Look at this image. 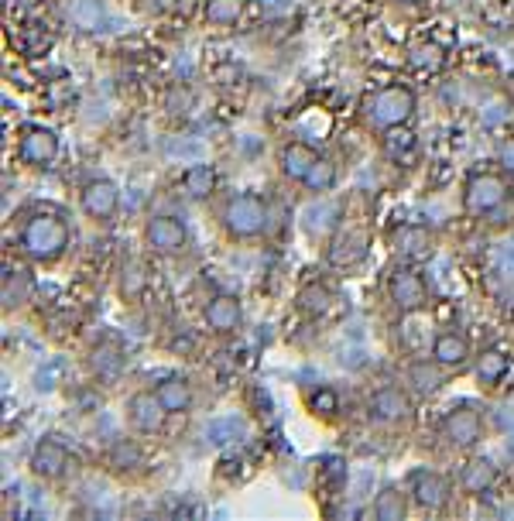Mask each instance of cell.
<instances>
[{"label":"cell","mask_w":514,"mask_h":521,"mask_svg":"<svg viewBox=\"0 0 514 521\" xmlns=\"http://www.w3.org/2000/svg\"><path fill=\"white\" fill-rule=\"evenodd\" d=\"M72 244V227L69 216L59 210H31L21 216L18 227V251L21 258H28L38 268H48V264L62 261V254L69 251Z\"/></svg>","instance_id":"1"},{"label":"cell","mask_w":514,"mask_h":521,"mask_svg":"<svg viewBox=\"0 0 514 521\" xmlns=\"http://www.w3.org/2000/svg\"><path fill=\"white\" fill-rule=\"evenodd\" d=\"M508 203H514V186L508 172H501V168H473V172H467L460 189L463 216L494 220V216L508 210Z\"/></svg>","instance_id":"2"},{"label":"cell","mask_w":514,"mask_h":521,"mask_svg":"<svg viewBox=\"0 0 514 521\" xmlns=\"http://www.w3.org/2000/svg\"><path fill=\"white\" fill-rule=\"evenodd\" d=\"M415 110H419V96L408 83H388L360 100V120L377 134L398 124H412Z\"/></svg>","instance_id":"3"},{"label":"cell","mask_w":514,"mask_h":521,"mask_svg":"<svg viewBox=\"0 0 514 521\" xmlns=\"http://www.w3.org/2000/svg\"><path fill=\"white\" fill-rule=\"evenodd\" d=\"M487 436V412L477 402L449 405L436 422V439L449 453H470L484 443Z\"/></svg>","instance_id":"4"},{"label":"cell","mask_w":514,"mask_h":521,"mask_svg":"<svg viewBox=\"0 0 514 521\" xmlns=\"http://www.w3.org/2000/svg\"><path fill=\"white\" fill-rule=\"evenodd\" d=\"M220 227L230 240H257L271 230V203L261 192H234L220 206Z\"/></svg>","instance_id":"5"},{"label":"cell","mask_w":514,"mask_h":521,"mask_svg":"<svg viewBox=\"0 0 514 521\" xmlns=\"http://www.w3.org/2000/svg\"><path fill=\"white\" fill-rule=\"evenodd\" d=\"M384 295H388L391 309H395L398 316L425 312L432 302V288L425 282V275L408 261H398L395 268L388 271V278H384Z\"/></svg>","instance_id":"6"},{"label":"cell","mask_w":514,"mask_h":521,"mask_svg":"<svg viewBox=\"0 0 514 521\" xmlns=\"http://www.w3.org/2000/svg\"><path fill=\"white\" fill-rule=\"evenodd\" d=\"M364 412L374 429H405L415 419V402L405 384H381L371 391Z\"/></svg>","instance_id":"7"},{"label":"cell","mask_w":514,"mask_h":521,"mask_svg":"<svg viewBox=\"0 0 514 521\" xmlns=\"http://www.w3.org/2000/svg\"><path fill=\"white\" fill-rule=\"evenodd\" d=\"M405 491H408V498H412L415 511H425V515H443L449 504H453L456 484L446 474H439V470L419 467L405 477Z\"/></svg>","instance_id":"8"},{"label":"cell","mask_w":514,"mask_h":521,"mask_svg":"<svg viewBox=\"0 0 514 521\" xmlns=\"http://www.w3.org/2000/svg\"><path fill=\"white\" fill-rule=\"evenodd\" d=\"M384 240H388V251L395 254L398 261H408V264L432 258V254H436V247H439L436 227H429V223H419V220L395 223Z\"/></svg>","instance_id":"9"},{"label":"cell","mask_w":514,"mask_h":521,"mask_svg":"<svg viewBox=\"0 0 514 521\" xmlns=\"http://www.w3.org/2000/svg\"><path fill=\"white\" fill-rule=\"evenodd\" d=\"M79 213L90 223H100V227H110L120 213V186L107 175H93L79 186Z\"/></svg>","instance_id":"10"},{"label":"cell","mask_w":514,"mask_h":521,"mask_svg":"<svg viewBox=\"0 0 514 521\" xmlns=\"http://www.w3.org/2000/svg\"><path fill=\"white\" fill-rule=\"evenodd\" d=\"M144 247L158 258H179L189 247V227L175 213H155L144 223Z\"/></svg>","instance_id":"11"},{"label":"cell","mask_w":514,"mask_h":521,"mask_svg":"<svg viewBox=\"0 0 514 521\" xmlns=\"http://www.w3.org/2000/svg\"><path fill=\"white\" fill-rule=\"evenodd\" d=\"M62 155V141L59 134L52 131V127L45 124H24L18 131V158L21 165L35 168V172H48V168H55Z\"/></svg>","instance_id":"12"},{"label":"cell","mask_w":514,"mask_h":521,"mask_svg":"<svg viewBox=\"0 0 514 521\" xmlns=\"http://www.w3.org/2000/svg\"><path fill=\"white\" fill-rule=\"evenodd\" d=\"M76 467V456L66 443H62L59 436H45L38 439L35 446H31L28 453V470L31 477L45 480V484H55V480H66L69 470Z\"/></svg>","instance_id":"13"},{"label":"cell","mask_w":514,"mask_h":521,"mask_svg":"<svg viewBox=\"0 0 514 521\" xmlns=\"http://www.w3.org/2000/svg\"><path fill=\"white\" fill-rule=\"evenodd\" d=\"M497 484H501V467H497L491 456L470 453L467 460L460 463V470H456V491L470 501L491 498Z\"/></svg>","instance_id":"14"},{"label":"cell","mask_w":514,"mask_h":521,"mask_svg":"<svg viewBox=\"0 0 514 521\" xmlns=\"http://www.w3.org/2000/svg\"><path fill=\"white\" fill-rule=\"evenodd\" d=\"M168 419H172V415H168V408L162 405L155 388H141L127 398V426L138 432V436H144V439L162 436Z\"/></svg>","instance_id":"15"},{"label":"cell","mask_w":514,"mask_h":521,"mask_svg":"<svg viewBox=\"0 0 514 521\" xmlns=\"http://www.w3.org/2000/svg\"><path fill=\"white\" fill-rule=\"evenodd\" d=\"M371 254V234L364 227H343L336 230L333 240L326 244V264L333 271H353L367 261Z\"/></svg>","instance_id":"16"},{"label":"cell","mask_w":514,"mask_h":521,"mask_svg":"<svg viewBox=\"0 0 514 521\" xmlns=\"http://www.w3.org/2000/svg\"><path fill=\"white\" fill-rule=\"evenodd\" d=\"M203 323L213 336H237L244 330V302L234 292H216L203 306Z\"/></svg>","instance_id":"17"},{"label":"cell","mask_w":514,"mask_h":521,"mask_svg":"<svg viewBox=\"0 0 514 521\" xmlns=\"http://www.w3.org/2000/svg\"><path fill=\"white\" fill-rule=\"evenodd\" d=\"M35 292H38V282L35 275H31V268L4 261V271H0V309H4V316L28 306V302L35 299Z\"/></svg>","instance_id":"18"},{"label":"cell","mask_w":514,"mask_h":521,"mask_svg":"<svg viewBox=\"0 0 514 521\" xmlns=\"http://www.w3.org/2000/svg\"><path fill=\"white\" fill-rule=\"evenodd\" d=\"M429 357L436 360V364L443 367L446 374H463L473 364L470 336L449 326V330L436 333V340H432V347H429Z\"/></svg>","instance_id":"19"},{"label":"cell","mask_w":514,"mask_h":521,"mask_svg":"<svg viewBox=\"0 0 514 521\" xmlns=\"http://www.w3.org/2000/svg\"><path fill=\"white\" fill-rule=\"evenodd\" d=\"M127 364H131V357H127V347L117 336H100L86 354V367L100 381H117L127 371Z\"/></svg>","instance_id":"20"},{"label":"cell","mask_w":514,"mask_h":521,"mask_svg":"<svg viewBox=\"0 0 514 521\" xmlns=\"http://www.w3.org/2000/svg\"><path fill=\"white\" fill-rule=\"evenodd\" d=\"M316 158H319V151L312 148L309 141H285L278 148V172H281V179L299 182V186H302V179L309 175V168L316 165Z\"/></svg>","instance_id":"21"},{"label":"cell","mask_w":514,"mask_h":521,"mask_svg":"<svg viewBox=\"0 0 514 521\" xmlns=\"http://www.w3.org/2000/svg\"><path fill=\"white\" fill-rule=\"evenodd\" d=\"M381 155L391 165H412L419 158V134L408 124L388 127V131H381Z\"/></svg>","instance_id":"22"},{"label":"cell","mask_w":514,"mask_h":521,"mask_svg":"<svg viewBox=\"0 0 514 521\" xmlns=\"http://www.w3.org/2000/svg\"><path fill=\"white\" fill-rule=\"evenodd\" d=\"M179 186H182V196L192 199V203H206V199H213L216 189H220V172H216V165L210 162H196L182 172Z\"/></svg>","instance_id":"23"},{"label":"cell","mask_w":514,"mask_h":521,"mask_svg":"<svg viewBox=\"0 0 514 521\" xmlns=\"http://www.w3.org/2000/svg\"><path fill=\"white\" fill-rule=\"evenodd\" d=\"M158 398L168 408V415H189L192 405H196V388L186 374H165L162 381L155 384Z\"/></svg>","instance_id":"24"},{"label":"cell","mask_w":514,"mask_h":521,"mask_svg":"<svg viewBox=\"0 0 514 521\" xmlns=\"http://www.w3.org/2000/svg\"><path fill=\"white\" fill-rule=\"evenodd\" d=\"M371 515L377 521H405L412 515V498H408L405 484H384L381 491L374 494V504H371Z\"/></svg>","instance_id":"25"},{"label":"cell","mask_w":514,"mask_h":521,"mask_svg":"<svg viewBox=\"0 0 514 521\" xmlns=\"http://www.w3.org/2000/svg\"><path fill=\"white\" fill-rule=\"evenodd\" d=\"M508 371H511V354L504 347H487L473 357V374H477V381L484 388H497V384L508 378Z\"/></svg>","instance_id":"26"},{"label":"cell","mask_w":514,"mask_h":521,"mask_svg":"<svg viewBox=\"0 0 514 521\" xmlns=\"http://www.w3.org/2000/svg\"><path fill=\"white\" fill-rule=\"evenodd\" d=\"M449 62L446 48L439 42H432V38H419V42L408 45V66L412 72H419V76H436V72H443Z\"/></svg>","instance_id":"27"},{"label":"cell","mask_w":514,"mask_h":521,"mask_svg":"<svg viewBox=\"0 0 514 521\" xmlns=\"http://www.w3.org/2000/svg\"><path fill=\"white\" fill-rule=\"evenodd\" d=\"M333 302L336 295L326 282H305L299 292H295V306H299L302 316H312V319L326 316V312L333 309Z\"/></svg>","instance_id":"28"},{"label":"cell","mask_w":514,"mask_h":521,"mask_svg":"<svg viewBox=\"0 0 514 521\" xmlns=\"http://www.w3.org/2000/svg\"><path fill=\"white\" fill-rule=\"evenodd\" d=\"M446 378H449V374L432 357L429 360H419V364L408 367V384H412L419 395H436V391L443 388Z\"/></svg>","instance_id":"29"},{"label":"cell","mask_w":514,"mask_h":521,"mask_svg":"<svg viewBox=\"0 0 514 521\" xmlns=\"http://www.w3.org/2000/svg\"><path fill=\"white\" fill-rule=\"evenodd\" d=\"M247 0H203V21L213 28H234L244 18Z\"/></svg>","instance_id":"30"},{"label":"cell","mask_w":514,"mask_h":521,"mask_svg":"<svg viewBox=\"0 0 514 521\" xmlns=\"http://www.w3.org/2000/svg\"><path fill=\"white\" fill-rule=\"evenodd\" d=\"M107 467L114 470V474H131V470L144 467V450L134 439H117L107 450Z\"/></svg>","instance_id":"31"},{"label":"cell","mask_w":514,"mask_h":521,"mask_svg":"<svg viewBox=\"0 0 514 521\" xmlns=\"http://www.w3.org/2000/svg\"><path fill=\"white\" fill-rule=\"evenodd\" d=\"M336 182H340V168H336L333 158L319 155L316 165L309 168V175L302 179V189H309L312 196H323V192L336 189Z\"/></svg>","instance_id":"32"},{"label":"cell","mask_w":514,"mask_h":521,"mask_svg":"<svg viewBox=\"0 0 514 521\" xmlns=\"http://www.w3.org/2000/svg\"><path fill=\"white\" fill-rule=\"evenodd\" d=\"M309 408L319 419H333V415L340 412V398H336L333 388H316V395L309 398Z\"/></svg>","instance_id":"33"},{"label":"cell","mask_w":514,"mask_h":521,"mask_svg":"<svg viewBox=\"0 0 514 521\" xmlns=\"http://www.w3.org/2000/svg\"><path fill=\"white\" fill-rule=\"evenodd\" d=\"M494 165L501 168V172L514 175V134H504V138H497V144H494Z\"/></svg>","instance_id":"34"},{"label":"cell","mask_w":514,"mask_h":521,"mask_svg":"<svg viewBox=\"0 0 514 521\" xmlns=\"http://www.w3.org/2000/svg\"><path fill=\"white\" fill-rule=\"evenodd\" d=\"M398 4H405V7H422V4H429V0H398Z\"/></svg>","instance_id":"35"}]
</instances>
